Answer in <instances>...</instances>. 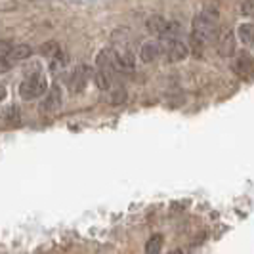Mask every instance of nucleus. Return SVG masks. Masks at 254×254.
Returning <instances> with one entry per match:
<instances>
[{
	"label": "nucleus",
	"instance_id": "nucleus-9",
	"mask_svg": "<svg viewBox=\"0 0 254 254\" xmlns=\"http://www.w3.org/2000/svg\"><path fill=\"white\" fill-rule=\"evenodd\" d=\"M161 54H163V52H161V44H159V42H145V44L141 46L140 58L145 64H149L153 60H157Z\"/></svg>",
	"mask_w": 254,
	"mask_h": 254
},
{
	"label": "nucleus",
	"instance_id": "nucleus-3",
	"mask_svg": "<svg viewBox=\"0 0 254 254\" xmlns=\"http://www.w3.org/2000/svg\"><path fill=\"white\" fill-rule=\"evenodd\" d=\"M216 50L220 56L229 58L235 52V35L231 29H220L216 38Z\"/></svg>",
	"mask_w": 254,
	"mask_h": 254
},
{
	"label": "nucleus",
	"instance_id": "nucleus-11",
	"mask_svg": "<svg viewBox=\"0 0 254 254\" xmlns=\"http://www.w3.org/2000/svg\"><path fill=\"white\" fill-rule=\"evenodd\" d=\"M136 67V60L130 52L125 54H117V60H115V71H132Z\"/></svg>",
	"mask_w": 254,
	"mask_h": 254
},
{
	"label": "nucleus",
	"instance_id": "nucleus-21",
	"mask_svg": "<svg viewBox=\"0 0 254 254\" xmlns=\"http://www.w3.org/2000/svg\"><path fill=\"white\" fill-rule=\"evenodd\" d=\"M4 98H6V90H4V86L0 84V102H2Z\"/></svg>",
	"mask_w": 254,
	"mask_h": 254
},
{
	"label": "nucleus",
	"instance_id": "nucleus-14",
	"mask_svg": "<svg viewBox=\"0 0 254 254\" xmlns=\"http://www.w3.org/2000/svg\"><path fill=\"white\" fill-rule=\"evenodd\" d=\"M239 37L245 44H254V25H241L239 27Z\"/></svg>",
	"mask_w": 254,
	"mask_h": 254
},
{
	"label": "nucleus",
	"instance_id": "nucleus-17",
	"mask_svg": "<svg viewBox=\"0 0 254 254\" xmlns=\"http://www.w3.org/2000/svg\"><path fill=\"white\" fill-rule=\"evenodd\" d=\"M12 42L8 40H0V60H8V56L12 54Z\"/></svg>",
	"mask_w": 254,
	"mask_h": 254
},
{
	"label": "nucleus",
	"instance_id": "nucleus-13",
	"mask_svg": "<svg viewBox=\"0 0 254 254\" xmlns=\"http://www.w3.org/2000/svg\"><path fill=\"white\" fill-rule=\"evenodd\" d=\"M163 235L161 233H155L149 237V241L145 243V254H159L163 249Z\"/></svg>",
	"mask_w": 254,
	"mask_h": 254
},
{
	"label": "nucleus",
	"instance_id": "nucleus-15",
	"mask_svg": "<svg viewBox=\"0 0 254 254\" xmlns=\"http://www.w3.org/2000/svg\"><path fill=\"white\" fill-rule=\"evenodd\" d=\"M94 80H96V84H98L100 90H109V86H111V75H107L103 71H98L94 75Z\"/></svg>",
	"mask_w": 254,
	"mask_h": 254
},
{
	"label": "nucleus",
	"instance_id": "nucleus-12",
	"mask_svg": "<svg viewBox=\"0 0 254 254\" xmlns=\"http://www.w3.org/2000/svg\"><path fill=\"white\" fill-rule=\"evenodd\" d=\"M33 54V50H31V46H27V44H17V46H13L12 54L8 56V64H17V62H23V60H27L29 56Z\"/></svg>",
	"mask_w": 254,
	"mask_h": 254
},
{
	"label": "nucleus",
	"instance_id": "nucleus-1",
	"mask_svg": "<svg viewBox=\"0 0 254 254\" xmlns=\"http://www.w3.org/2000/svg\"><path fill=\"white\" fill-rule=\"evenodd\" d=\"M218 35V12L212 10H203L191 25V42L195 44V48H204L212 38Z\"/></svg>",
	"mask_w": 254,
	"mask_h": 254
},
{
	"label": "nucleus",
	"instance_id": "nucleus-10",
	"mask_svg": "<svg viewBox=\"0 0 254 254\" xmlns=\"http://www.w3.org/2000/svg\"><path fill=\"white\" fill-rule=\"evenodd\" d=\"M166 25H168V21H166L163 15H151V17L145 21L147 31H149V33H153V35H157V37H161V35L165 33Z\"/></svg>",
	"mask_w": 254,
	"mask_h": 254
},
{
	"label": "nucleus",
	"instance_id": "nucleus-8",
	"mask_svg": "<svg viewBox=\"0 0 254 254\" xmlns=\"http://www.w3.org/2000/svg\"><path fill=\"white\" fill-rule=\"evenodd\" d=\"M88 75H92V71H90L86 65H78L76 67V71L73 73V78H71V88H73V92H80V90L84 88V84L88 80Z\"/></svg>",
	"mask_w": 254,
	"mask_h": 254
},
{
	"label": "nucleus",
	"instance_id": "nucleus-19",
	"mask_svg": "<svg viewBox=\"0 0 254 254\" xmlns=\"http://www.w3.org/2000/svg\"><path fill=\"white\" fill-rule=\"evenodd\" d=\"M241 12H243V15H253L254 13V2H243Z\"/></svg>",
	"mask_w": 254,
	"mask_h": 254
},
{
	"label": "nucleus",
	"instance_id": "nucleus-2",
	"mask_svg": "<svg viewBox=\"0 0 254 254\" xmlns=\"http://www.w3.org/2000/svg\"><path fill=\"white\" fill-rule=\"evenodd\" d=\"M44 94H48V82H46L44 75H38V73L25 78L19 86V96L23 100H35V98H40Z\"/></svg>",
	"mask_w": 254,
	"mask_h": 254
},
{
	"label": "nucleus",
	"instance_id": "nucleus-5",
	"mask_svg": "<svg viewBox=\"0 0 254 254\" xmlns=\"http://www.w3.org/2000/svg\"><path fill=\"white\" fill-rule=\"evenodd\" d=\"M233 71L237 73L239 76H251L254 73V60L251 54H247V52H241L237 58H235V62H233Z\"/></svg>",
	"mask_w": 254,
	"mask_h": 254
},
{
	"label": "nucleus",
	"instance_id": "nucleus-22",
	"mask_svg": "<svg viewBox=\"0 0 254 254\" xmlns=\"http://www.w3.org/2000/svg\"><path fill=\"white\" fill-rule=\"evenodd\" d=\"M168 254H184V253H182L180 249H176V251H172V253H168Z\"/></svg>",
	"mask_w": 254,
	"mask_h": 254
},
{
	"label": "nucleus",
	"instance_id": "nucleus-20",
	"mask_svg": "<svg viewBox=\"0 0 254 254\" xmlns=\"http://www.w3.org/2000/svg\"><path fill=\"white\" fill-rule=\"evenodd\" d=\"M8 69H10V64L6 60H0V73H6Z\"/></svg>",
	"mask_w": 254,
	"mask_h": 254
},
{
	"label": "nucleus",
	"instance_id": "nucleus-4",
	"mask_svg": "<svg viewBox=\"0 0 254 254\" xmlns=\"http://www.w3.org/2000/svg\"><path fill=\"white\" fill-rule=\"evenodd\" d=\"M161 52H165L170 64H178V62H184L190 56V46L186 42H182V38H180L176 42H172V44H168L165 48H161Z\"/></svg>",
	"mask_w": 254,
	"mask_h": 254
},
{
	"label": "nucleus",
	"instance_id": "nucleus-18",
	"mask_svg": "<svg viewBox=\"0 0 254 254\" xmlns=\"http://www.w3.org/2000/svg\"><path fill=\"white\" fill-rule=\"evenodd\" d=\"M125 98H127V92H125V88H117L113 94V103H123L125 102Z\"/></svg>",
	"mask_w": 254,
	"mask_h": 254
},
{
	"label": "nucleus",
	"instance_id": "nucleus-6",
	"mask_svg": "<svg viewBox=\"0 0 254 254\" xmlns=\"http://www.w3.org/2000/svg\"><path fill=\"white\" fill-rule=\"evenodd\" d=\"M60 105H62V90H60V86H52L44 98V102L40 103V111L52 113V111L60 109Z\"/></svg>",
	"mask_w": 254,
	"mask_h": 254
},
{
	"label": "nucleus",
	"instance_id": "nucleus-7",
	"mask_svg": "<svg viewBox=\"0 0 254 254\" xmlns=\"http://www.w3.org/2000/svg\"><path fill=\"white\" fill-rule=\"evenodd\" d=\"M180 33H182V25H180L178 21H168V25H166L165 33L161 35V48H165L168 44H172V42H176L180 40Z\"/></svg>",
	"mask_w": 254,
	"mask_h": 254
},
{
	"label": "nucleus",
	"instance_id": "nucleus-16",
	"mask_svg": "<svg viewBox=\"0 0 254 254\" xmlns=\"http://www.w3.org/2000/svg\"><path fill=\"white\" fill-rule=\"evenodd\" d=\"M40 52H42V56L52 58V60H54L58 54H62V52H60V44H58V42H46V44L42 46V50H40Z\"/></svg>",
	"mask_w": 254,
	"mask_h": 254
}]
</instances>
